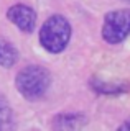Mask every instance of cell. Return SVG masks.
Returning a JSON list of instances; mask_svg holds the SVG:
<instances>
[{
  "mask_svg": "<svg viewBox=\"0 0 130 131\" xmlns=\"http://www.w3.org/2000/svg\"><path fill=\"white\" fill-rule=\"evenodd\" d=\"M50 82L51 77L46 69L40 67V66H28L18 72L15 84L25 98L36 100L44 95V92L50 87Z\"/></svg>",
  "mask_w": 130,
  "mask_h": 131,
  "instance_id": "1",
  "label": "cell"
},
{
  "mask_svg": "<svg viewBox=\"0 0 130 131\" xmlns=\"http://www.w3.org/2000/svg\"><path fill=\"white\" fill-rule=\"evenodd\" d=\"M71 38V25L64 16L54 15L48 18L40 31V41L50 52H61Z\"/></svg>",
  "mask_w": 130,
  "mask_h": 131,
  "instance_id": "2",
  "label": "cell"
},
{
  "mask_svg": "<svg viewBox=\"0 0 130 131\" xmlns=\"http://www.w3.org/2000/svg\"><path fill=\"white\" fill-rule=\"evenodd\" d=\"M130 33V10H115L105 15L102 38L110 44L120 43Z\"/></svg>",
  "mask_w": 130,
  "mask_h": 131,
  "instance_id": "3",
  "label": "cell"
},
{
  "mask_svg": "<svg viewBox=\"0 0 130 131\" xmlns=\"http://www.w3.org/2000/svg\"><path fill=\"white\" fill-rule=\"evenodd\" d=\"M8 20L13 21L22 31L31 33L36 25V13L33 12V8L26 5H13L8 10Z\"/></svg>",
  "mask_w": 130,
  "mask_h": 131,
  "instance_id": "4",
  "label": "cell"
},
{
  "mask_svg": "<svg viewBox=\"0 0 130 131\" xmlns=\"http://www.w3.org/2000/svg\"><path fill=\"white\" fill-rule=\"evenodd\" d=\"M18 59V52L7 39L0 38V66L3 67H12Z\"/></svg>",
  "mask_w": 130,
  "mask_h": 131,
  "instance_id": "5",
  "label": "cell"
},
{
  "mask_svg": "<svg viewBox=\"0 0 130 131\" xmlns=\"http://www.w3.org/2000/svg\"><path fill=\"white\" fill-rule=\"evenodd\" d=\"M84 125V118L81 115H59L54 120L56 129H78Z\"/></svg>",
  "mask_w": 130,
  "mask_h": 131,
  "instance_id": "6",
  "label": "cell"
},
{
  "mask_svg": "<svg viewBox=\"0 0 130 131\" xmlns=\"http://www.w3.org/2000/svg\"><path fill=\"white\" fill-rule=\"evenodd\" d=\"M10 121H12V110L7 103V100L0 95V129L8 128Z\"/></svg>",
  "mask_w": 130,
  "mask_h": 131,
  "instance_id": "7",
  "label": "cell"
},
{
  "mask_svg": "<svg viewBox=\"0 0 130 131\" xmlns=\"http://www.w3.org/2000/svg\"><path fill=\"white\" fill-rule=\"evenodd\" d=\"M120 129H130V121H125L124 125H120Z\"/></svg>",
  "mask_w": 130,
  "mask_h": 131,
  "instance_id": "8",
  "label": "cell"
},
{
  "mask_svg": "<svg viewBox=\"0 0 130 131\" xmlns=\"http://www.w3.org/2000/svg\"><path fill=\"white\" fill-rule=\"evenodd\" d=\"M125 2H130V0H125Z\"/></svg>",
  "mask_w": 130,
  "mask_h": 131,
  "instance_id": "9",
  "label": "cell"
}]
</instances>
